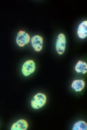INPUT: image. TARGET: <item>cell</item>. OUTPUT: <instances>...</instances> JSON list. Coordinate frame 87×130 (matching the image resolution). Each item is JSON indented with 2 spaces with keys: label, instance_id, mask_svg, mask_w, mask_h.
Returning a JSON list of instances; mask_svg holds the SVG:
<instances>
[{
  "label": "cell",
  "instance_id": "cell-1",
  "mask_svg": "<svg viewBox=\"0 0 87 130\" xmlns=\"http://www.w3.org/2000/svg\"><path fill=\"white\" fill-rule=\"evenodd\" d=\"M46 97L44 94L39 93L35 95L32 100L31 104L34 109H38L43 106L46 103Z\"/></svg>",
  "mask_w": 87,
  "mask_h": 130
},
{
  "label": "cell",
  "instance_id": "cell-2",
  "mask_svg": "<svg viewBox=\"0 0 87 130\" xmlns=\"http://www.w3.org/2000/svg\"><path fill=\"white\" fill-rule=\"evenodd\" d=\"M66 40L65 36L62 33L60 34L56 40V51L59 55H62L64 52L66 48Z\"/></svg>",
  "mask_w": 87,
  "mask_h": 130
},
{
  "label": "cell",
  "instance_id": "cell-3",
  "mask_svg": "<svg viewBox=\"0 0 87 130\" xmlns=\"http://www.w3.org/2000/svg\"><path fill=\"white\" fill-rule=\"evenodd\" d=\"M30 38L29 34L24 31L20 30L18 33L16 39L17 45L23 47L30 42Z\"/></svg>",
  "mask_w": 87,
  "mask_h": 130
},
{
  "label": "cell",
  "instance_id": "cell-4",
  "mask_svg": "<svg viewBox=\"0 0 87 130\" xmlns=\"http://www.w3.org/2000/svg\"><path fill=\"white\" fill-rule=\"evenodd\" d=\"M35 68V64L34 61L33 60H28L23 64L22 71L24 76H28L33 73Z\"/></svg>",
  "mask_w": 87,
  "mask_h": 130
},
{
  "label": "cell",
  "instance_id": "cell-5",
  "mask_svg": "<svg viewBox=\"0 0 87 130\" xmlns=\"http://www.w3.org/2000/svg\"><path fill=\"white\" fill-rule=\"evenodd\" d=\"M31 41L32 46L35 51L39 52L42 50L43 39L41 36L34 35L32 38Z\"/></svg>",
  "mask_w": 87,
  "mask_h": 130
},
{
  "label": "cell",
  "instance_id": "cell-6",
  "mask_svg": "<svg viewBox=\"0 0 87 130\" xmlns=\"http://www.w3.org/2000/svg\"><path fill=\"white\" fill-rule=\"evenodd\" d=\"M87 27L86 20L83 21L79 25L77 30V34L80 38L83 39L86 37Z\"/></svg>",
  "mask_w": 87,
  "mask_h": 130
},
{
  "label": "cell",
  "instance_id": "cell-7",
  "mask_svg": "<svg viewBox=\"0 0 87 130\" xmlns=\"http://www.w3.org/2000/svg\"><path fill=\"white\" fill-rule=\"evenodd\" d=\"M28 127V124L26 121L24 119H20L14 123L10 128L11 130H26Z\"/></svg>",
  "mask_w": 87,
  "mask_h": 130
},
{
  "label": "cell",
  "instance_id": "cell-8",
  "mask_svg": "<svg viewBox=\"0 0 87 130\" xmlns=\"http://www.w3.org/2000/svg\"><path fill=\"white\" fill-rule=\"evenodd\" d=\"M85 85L84 82L82 79L74 80L71 84L72 88L76 92L81 91L84 88Z\"/></svg>",
  "mask_w": 87,
  "mask_h": 130
},
{
  "label": "cell",
  "instance_id": "cell-9",
  "mask_svg": "<svg viewBox=\"0 0 87 130\" xmlns=\"http://www.w3.org/2000/svg\"><path fill=\"white\" fill-rule=\"evenodd\" d=\"M75 69L78 73H81L83 74H84L87 72V64L82 61L79 60L75 66Z\"/></svg>",
  "mask_w": 87,
  "mask_h": 130
},
{
  "label": "cell",
  "instance_id": "cell-10",
  "mask_svg": "<svg viewBox=\"0 0 87 130\" xmlns=\"http://www.w3.org/2000/svg\"><path fill=\"white\" fill-rule=\"evenodd\" d=\"M72 130H87V124L84 121L79 120L74 124L72 128Z\"/></svg>",
  "mask_w": 87,
  "mask_h": 130
}]
</instances>
